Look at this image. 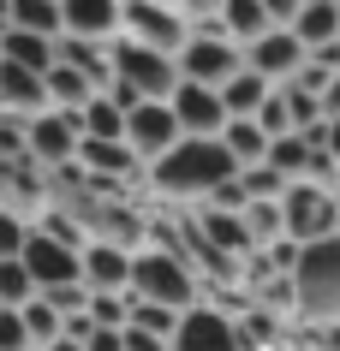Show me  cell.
<instances>
[{
    "instance_id": "cell-20",
    "label": "cell",
    "mask_w": 340,
    "mask_h": 351,
    "mask_svg": "<svg viewBox=\"0 0 340 351\" xmlns=\"http://www.w3.org/2000/svg\"><path fill=\"white\" fill-rule=\"evenodd\" d=\"M269 90H275V84H263L257 72H245V66H239V72L227 77L215 95H221V113H227V119H257V108L269 101Z\"/></svg>"
},
{
    "instance_id": "cell-34",
    "label": "cell",
    "mask_w": 340,
    "mask_h": 351,
    "mask_svg": "<svg viewBox=\"0 0 340 351\" xmlns=\"http://www.w3.org/2000/svg\"><path fill=\"white\" fill-rule=\"evenodd\" d=\"M317 149H322V155H328V161L340 167V113H335V119H322V125H317Z\"/></svg>"
},
{
    "instance_id": "cell-19",
    "label": "cell",
    "mask_w": 340,
    "mask_h": 351,
    "mask_svg": "<svg viewBox=\"0 0 340 351\" xmlns=\"http://www.w3.org/2000/svg\"><path fill=\"white\" fill-rule=\"evenodd\" d=\"M0 60L6 66H19V72L30 77H48V66H54V42H42V36H24V30H0Z\"/></svg>"
},
{
    "instance_id": "cell-18",
    "label": "cell",
    "mask_w": 340,
    "mask_h": 351,
    "mask_svg": "<svg viewBox=\"0 0 340 351\" xmlns=\"http://www.w3.org/2000/svg\"><path fill=\"white\" fill-rule=\"evenodd\" d=\"M0 113H6V119H36V113H48L42 77H30V72H19V66L0 60Z\"/></svg>"
},
{
    "instance_id": "cell-22",
    "label": "cell",
    "mask_w": 340,
    "mask_h": 351,
    "mask_svg": "<svg viewBox=\"0 0 340 351\" xmlns=\"http://www.w3.org/2000/svg\"><path fill=\"white\" fill-rule=\"evenodd\" d=\"M54 60L60 66H72V72H84L95 84V90H108V42H78V36H60L54 42Z\"/></svg>"
},
{
    "instance_id": "cell-36",
    "label": "cell",
    "mask_w": 340,
    "mask_h": 351,
    "mask_svg": "<svg viewBox=\"0 0 340 351\" xmlns=\"http://www.w3.org/2000/svg\"><path fill=\"white\" fill-rule=\"evenodd\" d=\"M84 351H126V339H120L113 328H95L90 339H84Z\"/></svg>"
},
{
    "instance_id": "cell-11",
    "label": "cell",
    "mask_w": 340,
    "mask_h": 351,
    "mask_svg": "<svg viewBox=\"0 0 340 351\" xmlns=\"http://www.w3.org/2000/svg\"><path fill=\"white\" fill-rule=\"evenodd\" d=\"M179 143V125H173V113H168V101H144L137 113H126V149H132L137 161L150 167V161H161L168 149Z\"/></svg>"
},
{
    "instance_id": "cell-14",
    "label": "cell",
    "mask_w": 340,
    "mask_h": 351,
    "mask_svg": "<svg viewBox=\"0 0 340 351\" xmlns=\"http://www.w3.org/2000/svg\"><path fill=\"white\" fill-rule=\"evenodd\" d=\"M78 280H84V292H126L132 286V250L90 239L78 250Z\"/></svg>"
},
{
    "instance_id": "cell-35",
    "label": "cell",
    "mask_w": 340,
    "mask_h": 351,
    "mask_svg": "<svg viewBox=\"0 0 340 351\" xmlns=\"http://www.w3.org/2000/svg\"><path fill=\"white\" fill-rule=\"evenodd\" d=\"M120 339H126V351H168V339H155L144 328H120Z\"/></svg>"
},
{
    "instance_id": "cell-17",
    "label": "cell",
    "mask_w": 340,
    "mask_h": 351,
    "mask_svg": "<svg viewBox=\"0 0 340 351\" xmlns=\"http://www.w3.org/2000/svg\"><path fill=\"white\" fill-rule=\"evenodd\" d=\"M286 30L299 36L304 54H317V48L340 42V0H299V12H293V24H286Z\"/></svg>"
},
{
    "instance_id": "cell-4",
    "label": "cell",
    "mask_w": 340,
    "mask_h": 351,
    "mask_svg": "<svg viewBox=\"0 0 340 351\" xmlns=\"http://www.w3.org/2000/svg\"><path fill=\"white\" fill-rule=\"evenodd\" d=\"M120 36L144 42L155 54H179L191 42L185 0H120Z\"/></svg>"
},
{
    "instance_id": "cell-21",
    "label": "cell",
    "mask_w": 340,
    "mask_h": 351,
    "mask_svg": "<svg viewBox=\"0 0 340 351\" xmlns=\"http://www.w3.org/2000/svg\"><path fill=\"white\" fill-rule=\"evenodd\" d=\"M215 143L227 149V161L239 167V173H245V167H263V155H269V137H263L257 119H227Z\"/></svg>"
},
{
    "instance_id": "cell-29",
    "label": "cell",
    "mask_w": 340,
    "mask_h": 351,
    "mask_svg": "<svg viewBox=\"0 0 340 351\" xmlns=\"http://www.w3.org/2000/svg\"><path fill=\"white\" fill-rule=\"evenodd\" d=\"M245 232H251L257 250L275 244V239H281V203H251V208H245Z\"/></svg>"
},
{
    "instance_id": "cell-3",
    "label": "cell",
    "mask_w": 340,
    "mask_h": 351,
    "mask_svg": "<svg viewBox=\"0 0 340 351\" xmlns=\"http://www.w3.org/2000/svg\"><path fill=\"white\" fill-rule=\"evenodd\" d=\"M132 298H144V304H155V310H173L185 315L203 304V280L191 274L179 256H168V250H155V244H144V250H132V286H126Z\"/></svg>"
},
{
    "instance_id": "cell-32",
    "label": "cell",
    "mask_w": 340,
    "mask_h": 351,
    "mask_svg": "<svg viewBox=\"0 0 340 351\" xmlns=\"http://www.w3.org/2000/svg\"><path fill=\"white\" fill-rule=\"evenodd\" d=\"M257 125H263V137H293V119H286V95L269 90V101L257 108Z\"/></svg>"
},
{
    "instance_id": "cell-26",
    "label": "cell",
    "mask_w": 340,
    "mask_h": 351,
    "mask_svg": "<svg viewBox=\"0 0 340 351\" xmlns=\"http://www.w3.org/2000/svg\"><path fill=\"white\" fill-rule=\"evenodd\" d=\"M90 328H126V315H132V292H90Z\"/></svg>"
},
{
    "instance_id": "cell-30",
    "label": "cell",
    "mask_w": 340,
    "mask_h": 351,
    "mask_svg": "<svg viewBox=\"0 0 340 351\" xmlns=\"http://www.w3.org/2000/svg\"><path fill=\"white\" fill-rule=\"evenodd\" d=\"M126 328H144V333H155V339H173L179 315H173V310H155V304H144V298H132V315H126Z\"/></svg>"
},
{
    "instance_id": "cell-2",
    "label": "cell",
    "mask_w": 340,
    "mask_h": 351,
    "mask_svg": "<svg viewBox=\"0 0 340 351\" xmlns=\"http://www.w3.org/2000/svg\"><path fill=\"white\" fill-rule=\"evenodd\" d=\"M293 322H340V232L299 250V268H293Z\"/></svg>"
},
{
    "instance_id": "cell-6",
    "label": "cell",
    "mask_w": 340,
    "mask_h": 351,
    "mask_svg": "<svg viewBox=\"0 0 340 351\" xmlns=\"http://www.w3.org/2000/svg\"><path fill=\"white\" fill-rule=\"evenodd\" d=\"M340 232V208H335V191H317V185H286L281 191V239L286 244H322Z\"/></svg>"
},
{
    "instance_id": "cell-16",
    "label": "cell",
    "mask_w": 340,
    "mask_h": 351,
    "mask_svg": "<svg viewBox=\"0 0 340 351\" xmlns=\"http://www.w3.org/2000/svg\"><path fill=\"white\" fill-rule=\"evenodd\" d=\"M191 232H197V244H209L215 256H233L245 262L257 244H251L245 232V215H221V208H191Z\"/></svg>"
},
{
    "instance_id": "cell-25",
    "label": "cell",
    "mask_w": 340,
    "mask_h": 351,
    "mask_svg": "<svg viewBox=\"0 0 340 351\" xmlns=\"http://www.w3.org/2000/svg\"><path fill=\"white\" fill-rule=\"evenodd\" d=\"M78 131L90 137V143H126V113H113L102 95H95L90 108L78 113Z\"/></svg>"
},
{
    "instance_id": "cell-28",
    "label": "cell",
    "mask_w": 340,
    "mask_h": 351,
    "mask_svg": "<svg viewBox=\"0 0 340 351\" xmlns=\"http://www.w3.org/2000/svg\"><path fill=\"white\" fill-rule=\"evenodd\" d=\"M36 298V280L24 274V262H0V310H24Z\"/></svg>"
},
{
    "instance_id": "cell-5",
    "label": "cell",
    "mask_w": 340,
    "mask_h": 351,
    "mask_svg": "<svg viewBox=\"0 0 340 351\" xmlns=\"http://www.w3.org/2000/svg\"><path fill=\"white\" fill-rule=\"evenodd\" d=\"M108 72H113V84L137 90L144 101H168V95L179 90L173 54H155V48H144V42H132V36H113L108 42Z\"/></svg>"
},
{
    "instance_id": "cell-7",
    "label": "cell",
    "mask_w": 340,
    "mask_h": 351,
    "mask_svg": "<svg viewBox=\"0 0 340 351\" xmlns=\"http://www.w3.org/2000/svg\"><path fill=\"white\" fill-rule=\"evenodd\" d=\"M78 113H36V119H24V161L42 167V173H60V167L78 161Z\"/></svg>"
},
{
    "instance_id": "cell-8",
    "label": "cell",
    "mask_w": 340,
    "mask_h": 351,
    "mask_svg": "<svg viewBox=\"0 0 340 351\" xmlns=\"http://www.w3.org/2000/svg\"><path fill=\"white\" fill-rule=\"evenodd\" d=\"M245 66V54L233 48L227 36H191L179 54H173V72H179V84H197V90H221L227 77Z\"/></svg>"
},
{
    "instance_id": "cell-27",
    "label": "cell",
    "mask_w": 340,
    "mask_h": 351,
    "mask_svg": "<svg viewBox=\"0 0 340 351\" xmlns=\"http://www.w3.org/2000/svg\"><path fill=\"white\" fill-rule=\"evenodd\" d=\"M19 315H24V333H30V346H36V351H48V346L60 339V315L48 310L42 298H30V304H24Z\"/></svg>"
},
{
    "instance_id": "cell-10",
    "label": "cell",
    "mask_w": 340,
    "mask_h": 351,
    "mask_svg": "<svg viewBox=\"0 0 340 351\" xmlns=\"http://www.w3.org/2000/svg\"><path fill=\"white\" fill-rule=\"evenodd\" d=\"M19 262H24V274L36 280V298H42V292H60V286H84V280H78V250L42 239V232L24 239V256H19Z\"/></svg>"
},
{
    "instance_id": "cell-13",
    "label": "cell",
    "mask_w": 340,
    "mask_h": 351,
    "mask_svg": "<svg viewBox=\"0 0 340 351\" xmlns=\"http://www.w3.org/2000/svg\"><path fill=\"white\" fill-rule=\"evenodd\" d=\"M168 113H173V125H179V137H221V125H227L221 95L197 90V84H179L168 95Z\"/></svg>"
},
{
    "instance_id": "cell-31",
    "label": "cell",
    "mask_w": 340,
    "mask_h": 351,
    "mask_svg": "<svg viewBox=\"0 0 340 351\" xmlns=\"http://www.w3.org/2000/svg\"><path fill=\"white\" fill-rule=\"evenodd\" d=\"M24 239H30V221L12 215V208H0V262H19L24 256Z\"/></svg>"
},
{
    "instance_id": "cell-38",
    "label": "cell",
    "mask_w": 340,
    "mask_h": 351,
    "mask_svg": "<svg viewBox=\"0 0 340 351\" xmlns=\"http://www.w3.org/2000/svg\"><path fill=\"white\" fill-rule=\"evenodd\" d=\"M335 208H340V185H335Z\"/></svg>"
},
{
    "instance_id": "cell-1",
    "label": "cell",
    "mask_w": 340,
    "mask_h": 351,
    "mask_svg": "<svg viewBox=\"0 0 340 351\" xmlns=\"http://www.w3.org/2000/svg\"><path fill=\"white\" fill-rule=\"evenodd\" d=\"M239 167L227 161V149L215 143V137H179V143L161 155V161L144 167V197H150L155 208H197L215 185H227Z\"/></svg>"
},
{
    "instance_id": "cell-9",
    "label": "cell",
    "mask_w": 340,
    "mask_h": 351,
    "mask_svg": "<svg viewBox=\"0 0 340 351\" xmlns=\"http://www.w3.org/2000/svg\"><path fill=\"white\" fill-rule=\"evenodd\" d=\"M245 54V72H257L263 84H293L299 77V66H304V48H299V36L293 30H263V36L251 42V48H239Z\"/></svg>"
},
{
    "instance_id": "cell-33",
    "label": "cell",
    "mask_w": 340,
    "mask_h": 351,
    "mask_svg": "<svg viewBox=\"0 0 340 351\" xmlns=\"http://www.w3.org/2000/svg\"><path fill=\"white\" fill-rule=\"evenodd\" d=\"M0 351H36L30 333H24V315L19 310H0Z\"/></svg>"
},
{
    "instance_id": "cell-15",
    "label": "cell",
    "mask_w": 340,
    "mask_h": 351,
    "mask_svg": "<svg viewBox=\"0 0 340 351\" xmlns=\"http://www.w3.org/2000/svg\"><path fill=\"white\" fill-rule=\"evenodd\" d=\"M60 36L113 42L120 36V0H60Z\"/></svg>"
},
{
    "instance_id": "cell-23",
    "label": "cell",
    "mask_w": 340,
    "mask_h": 351,
    "mask_svg": "<svg viewBox=\"0 0 340 351\" xmlns=\"http://www.w3.org/2000/svg\"><path fill=\"white\" fill-rule=\"evenodd\" d=\"M263 30H269L263 0H221V36L233 42V48H251Z\"/></svg>"
},
{
    "instance_id": "cell-24",
    "label": "cell",
    "mask_w": 340,
    "mask_h": 351,
    "mask_svg": "<svg viewBox=\"0 0 340 351\" xmlns=\"http://www.w3.org/2000/svg\"><path fill=\"white\" fill-rule=\"evenodd\" d=\"M6 24H12V30H24V36L60 42V0H12Z\"/></svg>"
},
{
    "instance_id": "cell-12",
    "label": "cell",
    "mask_w": 340,
    "mask_h": 351,
    "mask_svg": "<svg viewBox=\"0 0 340 351\" xmlns=\"http://www.w3.org/2000/svg\"><path fill=\"white\" fill-rule=\"evenodd\" d=\"M168 351H245V346H239V333H233V322H227V315H215L209 304H197V310L179 315V328H173Z\"/></svg>"
},
{
    "instance_id": "cell-37",
    "label": "cell",
    "mask_w": 340,
    "mask_h": 351,
    "mask_svg": "<svg viewBox=\"0 0 340 351\" xmlns=\"http://www.w3.org/2000/svg\"><path fill=\"white\" fill-rule=\"evenodd\" d=\"M48 351H84V346H78V339H66V333H60V339H54V346H48Z\"/></svg>"
}]
</instances>
